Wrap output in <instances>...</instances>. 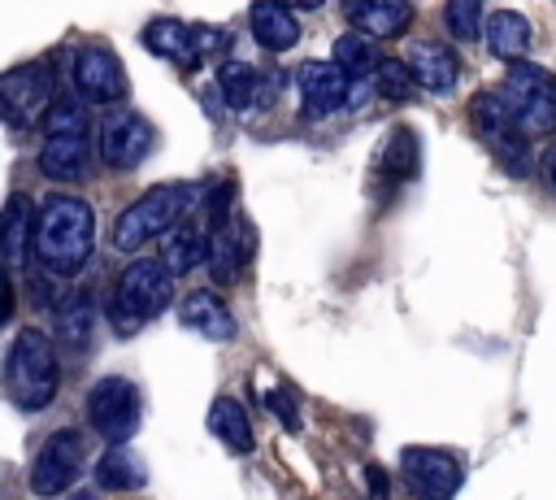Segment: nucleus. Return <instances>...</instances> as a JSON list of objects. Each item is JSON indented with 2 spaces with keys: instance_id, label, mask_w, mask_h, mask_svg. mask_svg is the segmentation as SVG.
<instances>
[{
  "instance_id": "obj_12",
  "label": "nucleus",
  "mask_w": 556,
  "mask_h": 500,
  "mask_svg": "<svg viewBox=\"0 0 556 500\" xmlns=\"http://www.w3.org/2000/svg\"><path fill=\"white\" fill-rule=\"evenodd\" d=\"M74 87H78V96L91 100V104H113V100H122V96H126V70H122L117 52H113V48H100V43L83 48V52L74 57Z\"/></svg>"
},
{
  "instance_id": "obj_13",
  "label": "nucleus",
  "mask_w": 556,
  "mask_h": 500,
  "mask_svg": "<svg viewBox=\"0 0 556 500\" xmlns=\"http://www.w3.org/2000/svg\"><path fill=\"white\" fill-rule=\"evenodd\" d=\"M252 252V226L243 217L208 226V274L217 287H230L243 278V261Z\"/></svg>"
},
{
  "instance_id": "obj_23",
  "label": "nucleus",
  "mask_w": 556,
  "mask_h": 500,
  "mask_svg": "<svg viewBox=\"0 0 556 500\" xmlns=\"http://www.w3.org/2000/svg\"><path fill=\"white\" fill-rule=\"evenodd\" d=\"M96 483L104 491H135L148 483V465L126 448V443H109L96 461Z\"/></svg>"
},
{
  "instance_id": "obj_38",
  "label": "nucleus",
  "mask_w": 556,
  "mask_h": 500,
  "mask_svg": "<svg viewBox=\"0 0 556 500\" xmlns=\"http://www.w3.org/2000/svg\"><path fill=\"white\" fill-rule=\"evenodd\" d=\"M278 4H287V9H321L326 0H278Z\"/></svg>"
},
{
  "instance_id": "obj_27",
  "label": "nucleus",
  "mask_w": 556,
  "mask_h": 500,
  "mask_svg": "<svg viewBox=\"0 0 556 500\" xmlns=\"http://www.w3.org/2000/svg\"><path fill=\"white\" fill-rule=\"evenodd\" d=\"M387 57L378 52V39L374 35H361V30H348L334 39V65H343L352 78H365V74H378Z\"/></svg>"
},
{
  "instance_id": "obj_24",
  "label": "nucleus",
  "mask_w": 556,
  "mask_h": 500,
  "mask_svg": "<svg viewBox=\"0 0 556 500\" xmlns=\"http://www.w3.org/2000/svg\"><path fill=\"white\" fill-rule=\"evenodd\" d=\"M208 430L230 448V452H252V422H248V409L235 400V396H217L208 404Z\"/></svg>"
},
{
  "instance_id": "obj_1",
  "label": "nucleus",
  "mask_w": 556,
  "mask_h": 500,
  "mask_svg": "<svg viewBox=\"0 0 556 500\" xmlns=\"http://www.w3.org/2000/svg\"><path fill=\"white\" fill-rule=\"evenodd\" d=\"M91 248H96L91 204L78 200V196H52L39 209V222H35V261L48 274L65 278V274H78L91 261Z\"/></svg>"
},
{
  "instance_id": "obj_10",
  "label": "nucleus",
  "mask_w": 556,
  "mask_h": 500,
  "mask_svg": "<svg viewBox=\"0 0 556 500\" xmlns=\"http://www.w3.org/2000/svg\"><path fill=\"white\" fill-rule=\"evenodd\" d=\"M152 148H156V130H152L148 117H139V113L104 117V126H100V161L109 170H135Z\"/></svg>"
},
{
  "instance_id": "obj_21",
  "label": "nucleus",
  "mask_w": 556,
  "mask_h": 500,
  "mask_svg": "<svg viewBox=\"0 0 556 500\" xmlns=\"http://www.w3.org/2000/svg\"><path fill=\"white\" fill-rule=\"evenodd\" d=\"M161 261L174 278L191 274L195 265L208 261V222L195 226V222H178L169 235H161Z\"/></svg>"
},
{
  "instance_id": "obj_7",
  "label": "nucleus",
  "mask_w": 556,
  "mask_h": 500,
  "mask_svg": "<svg viewBox=\"0 0 556 500\" xmlns=\"http://www.w3.org/2000/svg\"><path fill=\"white\" fill-rule=\"evenodd\" d=\"M78 470H83V439H78L74 426H56V430L39 443L26 483H30L35 496H48V500H52V496H61V491L78 478Z\"/></svg>"
},
{
  "instance_id": "obj_14",
  "label": "nucleus",
  "mask_w": 556,
  "mask_h": 500,
  "mask_svg": "<svg viewBox=\"0 0 556 500\" xmlns=\"http://www.w3.org/2000/svg\"><path fill=\"white\" fill-rule=\"evenodd\" d=\"M178 322H182L191 335L213 339V343H230L235 330H239L235 313L226 309V300H222L217 291H191V296L178 304Z\"/></svg>"
},
{
  "instance_id": "obj_8",
  "label": "nucleus",
  "mask_w": 556,
  "mask_h": 500,
  "mask_svg": "<svg viewBox=\"0 0 556 500\" xmlns=\"http://www.w3.org/2000/svg\"><path fill=\"white\" fill-rule=\"evenodd\" d=\"M400 465H404L417 500H452L465 483V465L447 448H404Z\"/></svg>"
},
{
  "instance_id": "obj_11",
  "label": "nucleus",
  "mask_w": 556,
  "mask_h": 500,
  "mask_svg": "<svg viewBox=\"0 0 556 500\" xmlns=\"http://www.w3.org/2000/svg\"><path fill=\"white\" fill-rule=\"evenodd\" d=\"M352 74L334 61H313L300 70V113L304 117H330L343 104H352Z\"/></svg>"
},
{
  "instance_id": "obj_32",
  "label": "nucleus",
  "mask_w": 556,
  "mask_h": 500,
  "mask_svg": "<svg viewBox=\"0 0 556 500\" xmlns=\"http://www.w3.org/2000/svg\"><path fill=\"white\" fill-rule=\"evenodd\" d=\"M486 143H491L495 161H500L513 178H526V174H530V148H526V135H521L517 126H508L504 135H495V139H486Z\"/></svg>"
},
{
  "instance_id": "obj_22",
  "label": "nucleus",
  "mask_w": 556,
  "mask_h": 500,
  "mask_svg": "<svg viewBox=\"0 0 556 500\" xmlns=\"http://www.w3.org/2000/svg\"><path fill=\"white\" fill-rule=\"evenodd\" d=\"M143 43H148V52H156V57L182 65V70H191V65L200 61L195 26L174 22V17H156V22H148V26H143Z\"/></svg>"
},
{
  "instance_id": "obj_30",
  "label": "nucleus",
  "mask_w": 556,
  "mask_h": 500,
  "mask_svg": "<svg viewBox=\"0 0 556 500\" xmlns=\"http://www.w3.org/2000/svg\"><path fill=\"white\" fill-rule=\"evenodd\" d=\"M43 130H48V135H83V130H87L83 96L61 91V96L48 104V113H43Z\"/></svg>"
},
{
  "instance_id": "obj_16",
  "label": "nucleus",
  "mask_w": 556,
  "mask_h": 500,
  "mask_svg": "<svg viewBox=\"0 0 556 500\" xmlns=\"http://www.w3.org/2000/svg\"><path fill=\"white\" fill-rule=\"evenodd\" d=\"M404 61H408L417 87H426V91H434V96H447V91L456 87V78H460L456 52H452L447 43H439V39H417Z\"/></svg>"
},
{
  "instance_id": "obj_6",
  "label": "nucleus",
  "mask_w": 556,
  "mask_h": 500,
  "mask_svg": "<svg viewBox=\"0 0 556 500\" xmlns=\"http://www.w3.org/2000/svg\"><path fill=\"white\" fill-rule=\"evenodd\" d=\"M139 417H143V396L130 378L122 374H104L91 383L87 391V422L100 439L109 443H126L135 430H139Z\"/></svg>"
},
{
  "instance_id": "obj_15",
  "label": "nucleus",
  "mask_w": 556,
  "mask_h": 500,
  "mask_svg": "<svg viewBox=\"0 0 556 500\" xmlns=\"http://www.w3.org/2000/svg\"><path fill=\"white\" fill-rule=\"evenodd\" d=\"M96 317H100V309H96V296L87 287L65 291L61 304H56V339H61V348L83 357L91 348V339H96Z\"/></svg>"
},
{
  "instance_id": "obj_4",
  "label": "nucleus",
  "mask_w": 556,
  "mask_h": 500,
  "mask_svg": "<svg viewBox=\"0 0 556 500\" xmlns=\"http://www.w3.org/2000/svg\"><path fill=\"white\" fill-rule=\"evenodd\" d=\"M195 196H200L195 183H161V187L143 191L135 204H126V209L117 213V222H113V248L135 252L139 243L169 235V230L191 213Z\"/></svg>"
},
{
  "instance_id": "obj_9",
  "label": "nucleus",
  "mask_w": 556,
  "mask_h": 500,
  "mask_svg": "<svg viewBox=\"0 0 556 500\" xmlns=\"http://www.w3.org/2000/svg\"><path fill=\"white\" fill-rule=\"evenodd\" d=\"M0 100H4V117L13 126H26L35 122V113H48V104L56 100L52 96V74L43 61H22L13 70H4L0 78Z\"/></svg>"
},
{
  "instance_id": "obj_17",
  "label": "nucleus",
  "mask_w": 556,
  "mask_h": 500,
  "mask_svg": "<svg viewBox=\"0 0 556 500\" xmlns=\"http://www.w3.org/2000/svg\"><path fill=\"white\" fill-rule=\"evenodd\" d=\"M343 13L361 35L395 39L413 22V0H343Z\"/></svg>"
},
{
  "instance_id": "obj_26",
  "label": "nucleus",
  "mask_w": 556,
  "mask_h": 500,
  "mask_svg": "<svg viewBox=\"0 0 556 500\" xmlns=\"http://www.w3.org/2000/svg\"><path fill=\"white\" fill-rule=\"evenodd\" d=\"M417 161H421V143H417V135H413L408 126H395L391 139L378 148V170H382L387 183H395V187L417 174Z\"/></svg>"
},
{
  "instance_id": "obj_28",
  "label": "nucleus",
  "mask_w": 556,
  "mask_h": 500,
  "mask_svg": "<svg viewBox=\"0 0 556 500\" xmlns=\"http://www.w3.org/2000/svg\"><path fill=\"white\" fill-rule=\"evenodd\" d=\"M217 91H222V100L230 104V109H248V104H256L261 96V74L252 70V65H243V61H222L217 65Z\"/></svg>"
},
{
  "instance_id": "obj_18",
  "label": "nucleus",
  "mask_w": 556,
  "mask_h": 500,
  "mask_svg": "<svg viewBox=\"0 0 556 500\" xmlns=\"http://www.w3.org/2000/svg\"><path fill=\"white\" fill-rule=\"evenodd\" d=\"M35 222L39 213L30 209V200L17 191L9 196L4 204V217H0V239H4V270L17 274L26 265V252H35Z\"/></svg>"
},
{
  "instance_id": "obj_25",
  "label": "nucleus",
  "mask_w": 556,
  "mask_h": 500,
  "mask_svg": "<svg viewBox=\"0 0 556 500\" xmlns=\"http://www.w3.org/2000/svg\"><path fill=\"white\" fill-rule=\"evenodd\" d=\"M486 48L500 61H521L530 48V22L517 9H500L486 17Z\"/></svg>"
},
{
  "instance_id": "obj_35",
  "label": "nucleus",
  "mask_w": 556,
  "mask_h": 500,
  "mask_svg": "<svg viewBox=\"0 0 556 500\" xmlns=\"http://www.w3.org/2000/svg\"><path fill=\"white\" fill-rule=\"evenodd\" d=\"M226 43H230V35H226V30L195 26V48H200V57H217V52H226Z\"/></svg>"
},
{
  "instance_id": "obj_34",
  "label": "nucleus",
  "mask_w": 556,
  "mask_h": 500,
  "mask_svg": "<svg viewBox=\"0 0 556 500\" xmlns=\"http://www.w3.org/2000/svg\"><path fill=\"white\" fill-rule=\"evenodd\" d=\"M265 409L282 422V430H300V422H304V417H300V404H295V396H291L287 387H269V391H265Z\"/></svg>"
},
{
  "instance_id": "obj_31",
  "label": "nucleus",
  "mask_w": 556,
  "mask_h": 500,
  "mask_svg": "<svg viewBox=\"0 0 556 500\" xmlns=\"http://www.w3.org/2000/svg\"><path fill=\"white\" fill-rule=\"evenodd\" d=\"M443 30L460 43H473L482 30V0H443Z\"/></svg>"
},
{
  "instance_id": "obj_20",
  "label": "nucleus",
  "mask_w": 556,
  "mask_h": 500,
  "mask_svg": "<svg viewBox=\"0 0 556 500\" xmlns=\"http://www.w3.org/2000/svg\"><path fill=\"white\" fill-rule=\"evenodd\" d=\"M91 148L83 135H48L39 148V174L52 183H78L87 174Z\"/></svg>"
},
{
  "instance_id": "obj_2",
  "label": "nucleus",
  "mask_w": 556,
  "mask_h": 500,
  "mask_svg": "<svg viewBox=\"0 0 556 500\" xmlns=\"http://www.w3.org/2000/svg\"><path fill=\"white\" fill-rule=\"evenodd\" d=\"M56 387H61V361L52 335H43L39 326H22L4 348V396L22 413H39L56 400Z\"/></svg>"
},
{
  "instance_id": "obj_3",
  "label": "nucleus",
  "mask_w": 556,
  "mask_h": 500,
  "mask_svg": "<svg viewBox=\"0 0 556 500\" xmlns=\"http://www.w3.org/2000/svg\"><path fill=\"white\" fill-rule=\"evenodd\" d=\"M169 300H174V274L165 270V261L139 257L117 274V283L109 291V304H104V317L117 335H130L143 322H152L156 313H165Z\"/></svg>"
},
{
  "instance_id": "obj_33",
  "label": "nucleus",
  "mask_w": 556,
  "mask_h": 500,
  "mask_svg": "<svg viewBox=\"0 0 556 500\" xmlns=\"http://www.w3.org/2000/svg\"><path fill=\"white\" fill-rule=\"evenodd\" d=\"M374 83H378V91H382L387 100H408V96L417 91V78H413V70H408V61H400V57H387V61L378 65Z\"/></svg>"
},
{
  "instance_id": "obj_39",
  "label": "nucleus",
  "mask_w": 556,
  "mask_h": 500,
  "mask_svg": "<svg viewBox=\"0 0 556 500\" xmlns=\"http://www.w3.org/2000/svg\"><path fill=\"white\" fill-rule=\"evenodd\" d=\"M70 500H96V491H74Z\"/></svg>"
},
{
  "instance_id": "obj_5",
  "label": "nucleus",
  "mask_w": 556,
  "mask_h": 500,
  "mask_svg": "<svg viewBox=\"0 0 556 500\" xmlns=\"http://www.w3.org/2000/svg\"><path fill=\"white\" fill-rule=\"evenodd\" d=\"M500 96L508 104V117L521 135H547L556 130V74H547L543 65L530 61H513Z\"/></svg>"
},
{
  "instance_id": "obj_29",
  "label": "nucleus",
  "mask_w": 556,
  "mask_h": 500,
  "mask_svg": "<svg viewBox=\"0 0 556 500\" xmlns=\"http://www.w3.org/2000/svg\"><path fill=\"white\" fill-rule=\"evenodd\" d=\"M469 122H473V130H478L482 139H495V135H504V130L513 126L500 87H482V91L469 100Z\"/></svg>"
},
{
  "instance_id": "obj_37",
  "label": "nucleus",
  "mask_w": 556,
  "mask_h": 500,
  "mask_svg": "<svg viewBox=\"0 0 556 500\" xmlns=\"http://www.w3.org/2000/svg\"><path fill=\"white\" fill-rule=\"evenodd\" d=\"M543 178H547V187L556 191V143L543 152Z\"/></svg>"
},
{
  "instance_id": "obj_36",
  "label": "nucleus",
  "mask_w": 556,
  "mask_h": 500,
  "mask_svg": "<svg viewBox=\"0 0 556 500\" xmlns=\"http://www.w3.org/2000/svg\"><path fill=\"white\" fill-rule=\"evenodd\" d=\"M365 483H369V500H387V474H382V465H365Z\"/></svg>"
},
{
  "instance_id": "obj_19",
  "label": "nucleus",
  "mask_w": 556,
  "mask_h": 500,
  "mask_svg": "<svg viewBox=\"0 0 556 500\" xmlns=\"http://www.w3.org/2000/svg\"><path fill=\"white\" fill-rule=\"evenodd\" d=\"M248 26H252V39H256L265 52H287V48H295V39H300L295 13H291L287 4H278V0H252Z\"/></svg>"
}]
</instances>
